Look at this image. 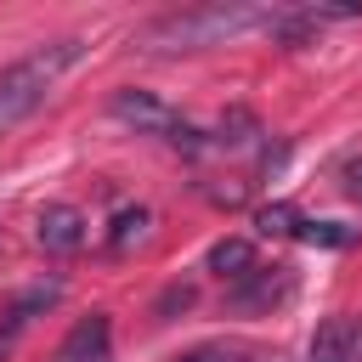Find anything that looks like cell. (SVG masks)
<instances>
[{
	"label": "cell",
	"instance_id": "cell-12",
	"mask_svg": "<svg viewBox=\"0 0 362 362\" xmlns=\"http://www.w3.org/2000/svg\"><path fill=\"white\" fill-rule=\"evenodd\" d=\"M255 226H260L266 238H283V232L300 226V209H294V204H266V209L255 215Z\"/></svg>",
	"mask_w": 362,
	"mask_h": 362
},
{
	"label": "cell",
	"instance_id": "cell-11",
	"mask_svg": "<svg viewBox=\"0 0 362 362\" xmlns=\"http://www.w3.org/2000/svg\"><path fill=\"white\" fill-rule=\"evenodd\" d=\"M181 362H255V356H249V345H238V339H209V345H192Z\"/></svg>",
	"mask_w": 362,
	"mask_h": 362
},
{
	"label": "cell",
	"instance_id": "cell-8",
	"mask_svg": "<svg viewBox=\"0 0 362 362\" xmlns=\"http://www.w3.org/2000/svg\"><path fill=\"white\" fill-rule=\"evenodd\" d=\"M209 272L238 283L243 272H255V243H249V238H221V243H209Z\"/></svg>",
	"mask_w": 362,
	"mask_h": 362
},
{
	"label": "cell",
	"instance_id": "cell-14",
	"mask_svg": "<svg viewBox=\"0 0 362 362\" xmlns=\"http://www.w3.org/2000/svg\"><path fill=\"white\" fill-rule=\"evenodd\" d=\"M345 192L362 204V158H356V164H345Z\"/></svg>",
	"mask_w": 362,
	"mask_h": 362
},
{
	"label": "cell",
	"instance_id": "cell-2",
	"mask_svg": "<svg viewBox=\"0 0 362 362\" xmlns=\"http://www.w3.org/2000/svg\"><path fill=\"white\" fill-rule=\"evenodd\" d=\"M79 57H85L79 40H51V45H34L28 57H17L11 68H0V136H6L11 124H23V119L45 102V90H51Z\"/></svg>",
	"mask_w": 362,
	"mask_h": 362
},
{
	"label": "cell",
	"instance_id": "cell-3",
	"mask_svg": "<svg viewBox=\"0 0 362 362\" xmlns=\"http://www.w3.org/2000/svg\"><path fill=\"white\" fill-rule=\"evenodd\" d=\"M113 119H124V124H136V130H147V136H164V141H175V147H198V130H192L175 107H164L153 90H136V85L113 90Z\"/></svg>",
	"mask_w": 362,
	"mask_h": 362
},
{
	"label": "cell",
	"instance_id": "cell-6",
	"mask_svg": "<svg viewBox=\"0 0 362 362\" xmlns=\"http://www.w3.org/2000/svg\"><path fill=\"white\" fill-rule=\"evenodd\" d=\"M288 288H294L288 266H255V272H243L232 283V305L238 311H272L277 300H288Z\"/></svg>",
	"mask_w": 362,
	"mask_h": 362
},
{
	"label": "cell",
	"instance_id": "cell-15",
	"mask_svg": "<svg viewBox=\"0 0 362 362\" xmlns=\"http://www.w3.org/2000/svg\"><path fill=\"white\" fill-rule=\"evenodd\" d=\"M11 345H17V334H11V328H0V362L11 356Z\"/></svg>",
	"mask_w": 362,
	"mask_h": 362
},
{
	"label": "cell",
	"instance_id": "cell-9",
	"mask_svg": "<svg viewBox=\"0 0 362 362\" xmlns=\"http://www.w3.org/2000/svg\"><path fill=\"white\" fill-rule=\"evenodd\" d=\"M147 226H153V215H147L141 204H136V209H119V215H113V238H107L113 255H130V243H141Z\"/></svg>",
	"mask_w": 362,
	"mask_h": 362
},
{
	"label": "cell",
	"instance_id": "cell-7",
	"mask_svg": "<svg viewBox=\"0 0 362 362\" xmlns=\"http://www.w3.org/2000/svg\"><path fill=\"white\" fill-rule=\"evenodd\" d=\"M34 238H40V249H51V255H74V249L85 243V209H74V204H45L40 221H34Z\"/></svg>",
	"mask_w": 362,
	"mask_h": 362
},
{
	"label": "cell",
	"instance_id": "cell-5",
	"mask_svg": "<svg viewBox=\"0 0 362 362\" xmlns=\"http://www.w3.org/2000/svg\"><path fill=\"white\" fill-rule=\"evenodd\" d=\"M305 362H362V317L356 311H339V317L317 322Z\"/></svg>",
	"mask_w": 362,
	"mask_h": 362
},
{
	"label": "cell",
	"instance_id": "cell-1",
	"mask_svg": "<svg viewBox=\"0 0 362 362\" xmlns=\"http://www.w3.org/2000/svg\"><path fill=\"white\" fill-rule=\"evenodd\" d=\"M272 17L277 6H238V0H215V6H192V11H175L164 23L147 28V51H209V45H226L238 34H272Z\"/></svg>",
	"mask_w": 362,
	"mask_h": 362
},
{
	"label": "cell",
	"instance_id": "cell-4",
	"mask_svg": "<svg viewBox=\"0 0 362 362\" xmlns=\"http://www.w3.org/2000/svg\"><path fill=\"white\" fill-rule=\"evenodd\" d=\"M51 362H113V317L107 311H90L68 328V339L57 345Z\"/></svg>",
	"mask_w": 362,
	"mask_h": 362
},
{
	"label": "cell",
	"instance_id": "cell-10",
	"mask_svg": "<svg viewBox=\"0 0 362 362\" xmlns=\"http://www.w3.org/2000/svg\"><path fill=\"white\" fill-rule=\"evenodd\" d=\"M294 238L300 243H317V249H345L351 243V226H339V221H300Z\"/></svg>",
	"mask_w": 362,
	"mask_h": 362
},
{
	"label": "cell",
	"instance_id": "cell-13",
	"mask_svg": "<svg viewBox=\"0 0 362 362\" xmlns=\"http://www.w3.org/2000/svg\"><path fill=\"white\" fill-rule=\"evenodd\" d=\"M192 305V283H175V288H164V300H158V317H170V311H187Z\"/></svg>",
	"mask_w": 362,
	"mask_h": 362
}]
</instances>
